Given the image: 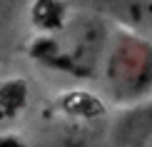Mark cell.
<instances>
[{"mask_svg":"<svg viewBox=\"0 0 152 147\" xmlns=\"http://www.w3.org/2000/svg\"><path fill=\"white\" fill-rule=\"evenodd\" d=\"M112 40L110 23L92 10L70 12L60 30L35 35L28 45L30 60L40 67L75 80H92L100 75Z\"/></svg>","mask_w":152,"mask_h":147,"instance_id":"6da1fadb","label":"cell"},{"mask_svg":"<svg viewBox=\"0 0 152 147\" xmlns=\"http://www.w3.org/2000/svg\"><path fill=\"white\" fill-rule=\"evenodd\" d=\"M102 85L110 102L122 107L142 105L152 97V37L117 30L102 62Z\"/></svg>","mask_w":152,"mask_h":147,"instance_id":"7a4b0ae2","label":"cell"},{"mask_svg":"<svg viewBox=\"0 0 152 147\" xmlns=\"http://www.w3.org/2000/svg\"><path fill=\"white\" fill-rule=\"evenodd\" d=\"M82 8L115 23L120 30L152 37V0H82Z\"/></svg>","mask_w":152,"mask_h":147,"instance_id":"3957f363","label":"cell"},{"mask_svg":"<svg viewBox=\"0 0 152 147\" xmlns=\"http://www.w3.org/2000/svg\"><path fill=\"white\" fill-rule=\"evenodd\" d=\"M152 140V97L130 107L115 125V142L122 147H137Z\"/></svg>","mask_w":152,"mask_h":147,"instance_id":"277c9868","label":"cell"},{"mask_svg":"<svg viewBox=\"0 0 152 147\" xmlns=\"http://www.w3.org/2000/svg\"><path fill=\"white\" fill-rule=\"evenodd\" d=\"M58 107L62 115L72 117L75 122H92V120L102 117L105 115V102L92 92L85 90H70V92H62L58 100Z\"/></svg>","mask_w":152,"mask_h":147,"instance_id":"5b68a950","label":"cell"},{"mask_svg":"<svg viewBox=\"0 0 152 147\" xmlns=\"http://www.w3.org/2000/svg\"><path fill=\"white\" fill-rule=\"evenodd\" d=\"M70 18L65 0H33L30 3V23L37 35H48L60 30Z\"/></svg>","mask_w":152,"mask_h":147,"instance_id":"8992f818","label":"cell"},{"mask_svg":"<svg viewBox=\"0 0 152 147\" xmlns=\"http://www.w3.org/2000/svg\"><path fill=\"white\" fill-rule=\"evenodd\" d=\"M30 102V85L23 78H8L0 82V112L15 122L20 115L28 110Z\"/></svg>","mask_w":152,"mask_h":147,"instance_id":"52a82bcc","label":"cell"},{"mask_svg":"<svg viewBox=\"0 0 152 147\" xmlns=\"http://www.w3.org/2000/svg\"><path fill=\"white\" fill-rule=\"evenodd\" d=\"M90 142H92V130L85 122H75L70 127H60V130L50 132L35 147H90Z\"/></svg>","mask_w":152,"mask_h":147,"instance_id":"ba28073f","label":"cell"},{"mask_svg":"<svg viewBox=\"0 0 152 147\" xmlns=\"http://www.w3.org/2000/svg\"><path fill=\"white\" fill-rule=\"evenodd\" d=\"M0 147H30V142L20 135V132L0 130Z\"/></svg>","mask_w":152,"mask_h":147,"instance_id":"9c48e42d","label":"cell"},{"mask_svg":"<svg viewBox=\"0 0 152 147\" xmlns=\"http://www.w3.org/2000/svg\"><path fill=\"white\" fill-rule=\"evenodd\" d=\"M12 3H15V0H0V20L12 10Z\"/></svg>","mask_w":152,"mask_h":147,"instance_id":"30bf717a","label":"cell"},{"mask_svg":"<svg viewBox=\"0 0 152 147\" xmlns=\"http://www.w3.org/2000/svg\"><path fill=\"white\" fill-rule=\"evenodd\" d=\"M8 125H10V120L5 117L3 112H0V130H8Z\"/></svg>","mask_w":152,"mask_h":147,"instance_id":"8fae6325","label":"cell"}]
</instances>
